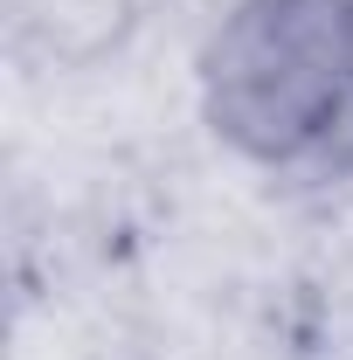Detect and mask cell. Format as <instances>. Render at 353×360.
Returning <instances> with one entry per match:
<instances>
[{
	"instance_id": "cell-1",
	"label": "cell",
	"mask_w": 353,
	"mask_h": 360,
	"mask_svg": "<svg viewBox=\"0 0 353 360\" xmlns=\"http://www.w3.org/2000/svg\"><path fill=\"white\" fill-rule=\"evenodd\" d=\"M353 97V0H236L201 49V111L257 167H319Z\"/></svg>"
},
{
	"instance_id": "cell-2",
	"label": "cell",
	"mask_w": 353,
	"mask_h": 360,
	"mask_svg": "<svg viewBox=\"0 0 353 360\" xmlns=\"http://www.w3.org/2000/svg\"><path fill=\"white\" fill-rule=\"evenodd\" d=\"M319 174H333V180H353V97H347V118H340V132H333V146H326Z\"/></svg>"
}]
</instances>
